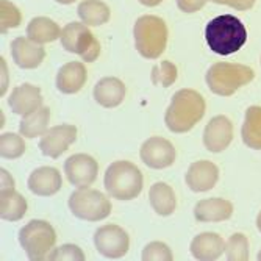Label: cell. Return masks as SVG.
Returning <instances> with one entry per match:
<instances>
[{
    "instance_id": "6da1fadb",
    "label": "cell",
    "mask_w": 261,
    "mask_h": 261,
    "mask_svg": "<svg viewBox=\"0 0 261 261\" xmlns=\"http://www.w3.org/2000/svg\"><path fill=\"white\" fill-rule=\"evenodd\" d=\"M205 39L213 52L227 57L241 50L247 41V30L236 16L222 14L208 22Z\"/></svg>"
},
{
    "instance_id": "7a4b0ae2",
    "label": "cell",
    "mask_w": 261,
    "mask_h": 261,
    "mask_svg": "<svg viewBox=\"0 0 261 261\" xmlns=\"http://www.w3.org/2000/svg\"><path fill=\"white\" fill-rule=\"evenodd\" d=\"M205 99L194 89H181L174 94L169 108L166 110L164 122L174 133L191 130L205 114Z\"/></svg>"
},
{
    "instance_id": "3957f363",
    "label": "cell",
    "mask_w": 261,
    "mask_h": 261,
    "mask_svg": "<svg viewBox=\"0 0 261 261\" xmlns=\"http://www.w3.org/2000/svg\"><path fill=\"white\" fill-rule=\"evenodd\" d=\"M144 178L141 171L130 161H114L105 172V188L116 200H133L141 191Z\"/></svg>"
},
{
    "instance_id": "277c9868",
    "label": "cell",
    "mask_w": 261,
    "mask_h": 261,
    "mask_svg": "<svg viewBox=\"0 0 261 261\" xmlns=\"http://www.w3.org/2000/svg\"><path fill=\"white\" fill-rule=\"evenodd\" d=\"M253 79L255 72L252 67L234 63H216L206 72V85L210 91L222 97L231 96Z\"/></svg>"
},
{
    "instance_id": "5b68a950",
    "label": "cell",
    "mask_w": 261,
    "mask_h": 261,
    "mask_svg": "<svg viewBox=\"0 0 261 261\" xmlns=\"http://www.w3.org/2000/svg\"><path fill=\"white\" fill-rule=\"evenodd\" d=\"M136 50L147 60L158 58L168 45V25L158 16H141L133 29Z\"/></svg>"
},
{
    "instance_id": "8992f818",
    "label": "cell",
    "mask_w": 261,
    "mask_h": 261,
    "mask_svg": "<svg viewBox=\"0 0 261 261\" xmlns=\"http://www.w3.org/2000/svg\"><path fill=\"white\" fill-rule=\"evenodd\" d=\"M19 243L30 259H49L57 243V233L47 221L33 219L19 231Z\"/></svg>"
},
{
    "instance_id": "52a82bcc",
    "label": "cell",
    "mask_w": 261,
    "mask_h": 261,
    "mask_svg": "<svg viewBox=\"0 0 261 261\" xmlns=\"http://www.w3.org/2000/svg\"><path fill=\"white\" fill-rule=\"evenodd\" d=\"M69 210L82 221L97 222L110 216L111 202L103 193L96 189L79 188L69 197Z\"/></svg>"
},
{
    "instance_id": "ba28073f",
    "label": "cell",
    "mask_w": 261,
    "mask_h": 261,
    "mask_svg": "<svg viewBox=\"0 0 261 261\" xmlns=\"http://www.w3.org/2000/svg\"><path fill=\"white\" fill-rule=\"evenodd\" d=\"M60 39H61V45L67 52L80 55L86 63H94L100 55V44L85 23L80 22L67 23L61 30Z\"/></svg>"
},
{
    "instance_id": "9c48e42d",
    "label": "cell",
    "mask_w": 261,
    "mask_h": 261,
    "mask_svg": "<svg viewBox=\"0 0 261 261\" xmlns=\"http://www.w3.org/2000/svg\"><path fill=\"white\" fill-rule=\"evenodd\" d=\"M94 244L100 255L117 259L122 258L130 249L128 233L116 224H107L94 234Z\"/></svg>"
},
{
    "instance_id": "30bf717a",
    "label": "cell",
    "mask_w": 261,
    "mask_h": 261,
    "mask_svg": "<svg viewBox=\"0 0 261 261\" xmlns=\"http://www.w3.org/2000/svg\"><path fill=\"white\" fill-rule=\"evenodd\" d=\"M64 172L70 185L77 188H88L97 178L99 164L88 153H75L66 160Z\"/></svg>"
},
{
    "instance_id": "8fae6325",
    "label": "cell",
    "mask_w": 261,
    "mask_h": 261,
    "mask_svg": "<svg viewBox=\"0 0 261 261\" xmlns=\"http://www.w3.org/2000/svg\"><path fill=\"white\" fill-rule=\"evenodd\" d=\"M79 130L75 125L63 124L47 130L39 141V149L42 155L49 158H58L63 155L77 139Z\"/></svg>"
},
{
    "instance_id": "7c38bea8",
    "label": "cell",
    "mask_w": 261,
    "mask_h": 261,
    "mask_svg": "<svg viewBox=\"0 0 261 261\" xmlns=\"http://www.w3.org/2000/svg\"><path fill=\"white\" fill-rule=\"evenodd\" d=\"M139 156L147 168L164 169L175 161V149L168 139L161 136H152L141 146Z\"/></svg>"
},
{
    "instance_id": "4fadbf2b",
    "label": "cell",
    "mask_w": 261,
    "mask_h": 261,
    "mask_svg": "<svg viewBox=\"0 0 261 261\" xmlns=\"http://www.w3.org/2000/svg\"><path fill=\"white\" fill-rule=\"evenodd\" d=\"M233 141V124L227 116H216L206 124L203 146L213 153L224 152Z\"/></svg>"
},
{
    "instance_id": "5bb4252c",
    "label": "cell",
    "mask_w": 261,
    "mask_h": 261,
    "mask_svg": "<svg viewBox=\"0 0 261 261\" xmlns=\"http://www.w3.org/2000/svg\"><path fill=\"white\" fill-rule=\"evenodd\" d=\"M219 180V169L215 163L199 160L189 166L186 172V185L194 193H206L216 186Z\"/></svg>"
},
{
    "instance_id": "9a60e30c",
    "label": "cell",
    "mask_w": 261,
    "mask_h": 261,
    "mask_svg": "<svg viewBox=\"0 0 261 261\" xmlns=\"http://www.w3.org/2000/svg\"><path fill=\"white\" fill-rule=\"evenodd\" d=\"M11 57L19 67L35 69L44 61L45 50L42 49L41 44L29 38L19 36L11 42Z\"/></svg>"
},
{
    "instance_id": "2e32d148",
    "label": "cell",
    "mask_w": 261,
    "mask_h": 261,
    "mask_svg": "<svg viewBox=\"0 0 261 261\" xmlns=\"http://www.w3.org/2000/svg\"><path fill=\"white\" fill-rule=\"evenodd\" d=\"M8 103L16 114L27 116L42 107L41 89L35 85L23 83L13 89Z\"/></svg>"
},
{
    "instance_id": "e0dca14e",
    "label": "cell",
    "mask_w": 261,
    "mask_h": 261,
    "mask_svg": "<svg viewBox=\"0 0 261 261\" xmlns=\"http://www.w3.org/2000/svg\"><path fill=\"white\" fill-rule=\"evenodd\" d=\"M27 183L33 194L49 197L57 194L61 189V175L58 169L50 168V166H42V168H38L30 174Z\"/></svg>"
},
{
    "instance_id": "ac0fdd59",
    "label": "cell",
    "mask_w": 261,
    "mask_h": 261,
    "mask_svg": "<svg viewBox=\"0 0 261 261\" xmlns=\"http://www.w3.org/2000/svg\"><path fill=\"white\" fill-rule=\"evenodd\" d=\"M125 97V85L116 77H105L94 86V100L103 108L119 107Z\"/></svg>"
},
{
    "instance_id": "d6986e66",
    "label": "cell",
    "mask_w": 261,
    "mask_h": 261,
    "mask_svg": "<svg viewBox=\"0 0 261 261\" xmlns=\"http://www.w3.org/2000/svg\"><path fill=\"white\" fill-rule=\"evenodd\" d=\"M224 252H225V241L218 233H211V231L200 233L191 243V253L196 259L213 261L221 258Z\"/></svg>"
},
{
    "instance_id": "ffe728a7",
    "label": "cell",
    "mask_w": 261,
    "mask_h": 261,
    "mask_svg": "<svg viewBox=\"0 0 261 261\" xmlns=\"http://www.w3.org/2000/svg\"><path fill=\"white\" fill-rule=\"evenodd\" d=\"M86 67L83 63L70 61L66 63L57 75V88L63 94H75L86 83Z\"/></svg>"
},
{
    "instance_id": "44dd1931",
    "label": "cell",
    "mask_w": 261,
    "mask_h": 261,
    "mask_svg": "<svg viewBox=\"0 0 261 261\" xmlns=\"http://www.w3.org/2000/svg\"><path fill=\"white\" fill-rule=\"evenodd\" d=\"M233 215V205L225 199H205L197 202L194 216L199 222H222Z\"/></svg>"
},
{
    "instance_id": "7402d4cb",
    "label": "cell",
    "mask_w": 261,
    "mask_h": 261,
    "mask_svg": "<svg viewBox=\"0 0 261 261\" xmlns=\"http://www.w3.org/2000/svg\"><path fill=\"white\" fill-rule=\"evenodd\" d=\"M149 200H150V206L153 208V211L163 218L171 216L177 208V199H175L174 189L163 181H158L150 188Z\"/></svg>"
},
{
    "instance_id": "603a6c76",
    "label": "cell",
    "mask_w": 261,
    "mask_h": 261,
    "mask_svg": "<svg viewBox=\"0 0 261 261\" xmlns=\"http://www.w3.org/2000/svg\"><path fill=\"white\" fill-rule=\"evenodd\" d=\"M61 36V30L58 27V23L49 17H35L30 20L27 25V38L38 42V44H47L58 39Z\"/></svg>"
},
{
    "instance_id": "cb8c5ba5",
    "label": "cell",
    "mask_w": 261,
    "mask_h": 261,
    "mask_svg": "<svg viewBox=\"0 0 261 261\" xmlns=\"http://www.w3.org/2000/svg\"><path fill=\"white\" fill-rule=\"evenodd\" d=\"M49 119H50V110L47 107H41L36 111L22 117L19 132L23 138H29V139L42 136L47 132Z\"/></svg>"
},
{
    "instance_id": "d4e9b609",
    "label": "cell",
    "mask_w": 261,
    "mask_h": 261,
    "mask_svg": "<svg viewBox=\"0 0 261 261\" xmlns=\"http://www.w3.org/2000/svg\"><path fill=\"white\" fill-rule=\"evenodd\" d=\"M243 141L253 150H261V107H249L243 124Z\"/></svg>"
},
{
    "instance_id": "484cf974",
    "label": "cell",
    "mask_w": 261,
    "mask_h": 261,
    "mask_svg": "<svg viewBox=\"0 0 261 261\" xmlns=\"http://www.w3.org/2000/svg\"><path fill=\"white\" fill-rule=\"evenodd\" d=\"M27 208V200L19 193H16L14 189L2 191V196H0V216H2L4 221H20L25 216Z\"/></svg>"
},
{
    "instance_id": "4316f807",
    "label": "cell",
    "mask_w": 261,
    "mask_h": 261,
    "mask_svg": "<svg viewBox=\"0 0 261 261\" xmlns=\"http://www.w3.org/2000/svg\"><path fill=\"white\" fill-rule=\"evenodd\" d=\"M77 13L88 27H99L110 20V8L100 0H83Z\"/></svg>"
},
{
    "instance_id": "83f0119b",
    "label": "cell",
    "mask_w": 261,
    "mask_h": 261,
    "mask_svg": "<svg viewBox=\"0 0 261 261\" xmlns=\"http://www.w3.org/2000/svg\"><path fill=\"white\" fill-rule=\"evenodd\" d=\"M225 256L231 261H246L249 259V241L243 233L231 234L225 243Z\"/></svg>"
},
{
    "instance_id": "f1b7e54d",
    "label": "cell",
    "mask_w": 261,
    "mask_h": 261,
    "mask_svg": "<svg viewBox=\"0 0 261 261\" xmlns=\"http://www.w3.org/2000/svg\"><path fill=\"white\" fill-rule=\"evenodd\" d=\"M25 152V142L16 133H4L0 138V155L7 160H16Z\"/></svg>"
},
{
    "instance_id": "f546056e",
    "label": "cell",
    "mask_w": 261,
    "mask_h": 261,
    "mask_svg": "<svg viewBox=\"0 0 261 261\" xmlns=\"http://www.w3.org/2000/svg\"><path fill=\"white\" fill-rule=\"evenodd\" d=\"M177 67L171 61H161L152 69V83L156 86L168 88L177 80Z\"/></svg>"
},
{
    "instance_id": "4dcf8cb0",
    "label": "cell",
    "mask_w": 261,
    "mask_h": 261,
    "mask_svg": "<svg viewBox=\"0 0 261 261\" xmlns=\"http://www.w3.org/2000/svg\"><path fill=\"white\" fill-rule=\"evenodd\" d=\"M22 20L20 11L17 7H14L8 0H2L0 2V25H2V33H7L11 29L19 27Z\"/></svg>"
},
{
    "instance_id": "1f68e13d",
    "label": "cell",
    "mask_w": 261,
    "mask_h": 261,
    "mask_svg": "<svg viewBox=\"0 0 261 261\" xmlns=\"http://www.w3.org/2000/svg\"><path fill=\"white\" fill-rule=\"evenodd\" d=\"M172 252L169 249V246H166L161 241H153L150 244H147L142 250V259L144 261H171Z\"/></svg>"
},
{
    "instance_id": "d6a6232c",
    "label": "cell",
    "mask_w": 261,
    "mask_h": 261,
    "mask_svg": "<svg viewBox=\"0 0 261 261\" xmlns=\"http://www.w3.org/2000/svg\"><path fill=\"white\" fill-rule=\"evenodd\" d=\"M49 259H57V261H83L85 253L79 246L74 244H64L58 249H54L52 253L49 255Z\"/></svg>"
},
{
    "instance_id": "836d02e7",
    "label": "cell",
    "mask_w": 261,
    "mask_h": 261,
    "mask_svg": "<svg viewBox=\"0 0 261 261\" xmlns=\"http://www.w3.org/2000/svg\"><path fill=\"white\" fill-rule=\"evenodd\" d=\"M211 2L231 7V8L238 10V11H247L255 5V0H211Z\"/></svg>"
},
{
    "instance_id": "e575fe53",
    "label": "cell",
    "mask_w": 261,
    "mask_h": 261,
    "mask_svg": "<svg viewBox=\"0 0 261 261\" xmlns=\"http://www.w3.org/2000/svg\"><path fill=\"white\" fill-rule=\"evenodd\" d=\"M208 0H177V7L183 13H196L205 7Z\"/></svg>"
},
{
    "instance_id": "d590c367",
    "label": "cell",
    "mask_w": 261,
    "mask_h": 261,
    "mask_svg": "<svg viewBox=\"0 0 261 261\" xmlns=\"http://www.w3.org/2000/svg\"><path fill=\"white\" fill-rule=\"evenodd\" d=\"M0 75H2V82H0V96L4 97V94L8 89V66L4 58H0Z\"/></svg>"
},
{
    "instance_id": "8d00e7d4",
    "label": "cell",
    "mask_w": 261,
    "mask_h": 261,
    "mask_svg": "<svg viewBox=\"0 0 261 261\" xmlns=\"http://www.w3.org/2000/svg\"><path fill=\"white\" fill-rule=\"evenodd\" d=\"M0 175H2V191H10V189H14V180L11 177V174L5 169L0 171Z\"/></svg>"
},
{
    "instance_id": "74e56055",
    "label": "cell",
    "mask_w": 261,
    "mask_h": 261,
    "mask_svg": "<svg viewBox=\"0 0 261 261\" xmlns=\"http://www.w3.org/2000/svg\"><path fill=\"white\" fill-rule=\"evenodd\" d=\"M139 2L142 5H146V7H156V5H160L163 2V0H139Z\"/></svg>"
},
{
    "instance_id": "f35d334b",
    "label": "cell",
    "mask_w": 261,
    "mask_h": 261,
    "mask_svg": "<svg viewBox=\"0 0 261 261\" xmlns=\"http://www.w3.org/2000/svg\"><path fill=\"white\" fill-rule=\"evenodd\" d=\"M55 2H58L61 5H70V4H74L75 0H55Z\"/></svg>"
},
{
    "instance_id": "ab89813d",
    "label": "cell",
    "mask_w": 261,
    "mask_h": 261,
    "mask_svg": "<svg viewBox=\"0 0 261 261\" xmlns=\"http://www.w3.org/2000/svg\"><path fill=\"white\" fill-rule=\"evenodd\" d=\"M256 227H258V230L261 231V211H259V215H258V218H256Z\"/></svg>"
},
{
    "instance_id": "60d3db41",
    "label": "cell",
    "mask_w": 261,
    "mask_h": 261,
    "mask_svg": "<svg viewBox=\"0 0 261 261\" xmlns=\"http://www.w3.org/2000/svg\"><path fill=\"white\" fill-rule=\"evenodd\" d=\"M258 259H261V250H259V253H258Z\"/></svg>"
}]
</instances>
